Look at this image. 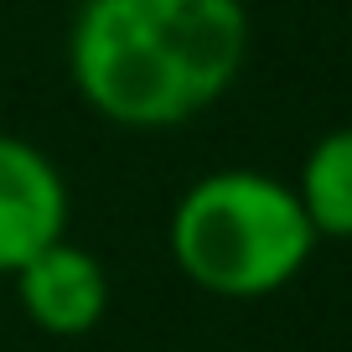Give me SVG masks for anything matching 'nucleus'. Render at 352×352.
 <instances>
[{"mask_svg": "<svg viewBox=\"0 0 352 352\" xmlns=\"http://www.w3.org/2000/svg\"><path fill=\"white\" fill-rule=\"evenodd\" d=\"M243 0H78L67 73L78 99L120 130H171L239 83Z\"/></svg>", "mask_w": 352, "mask_h": 352, "instance_id": "nucleus-1", "label": "nucleus"}, {"mask_svg": "<svg viewBox=\"0 0 352 352\" xmlns=\"http://www.w3.org/2000/svg\"><path fill=\"white\" fill-rule=\"evenodd\" d=\"M166 243L197 290L218 300H264L311 264L316 228L290 182L254 166H223L176 197Z\"/></svg>", "mask_w": 352, "mask_h": 352, "instance_id": "nucleus-2", "label": "nucleus"}, {"mask_svg": "<svg viewBox=\"0 0 352 352\" xmlns=\"http://www.w3.org/2000/svg\"><path fill=\"white\" fill-rule=\"evenodd\" d=\"M67 239V182L47 151L0 130V275Z\"/></svg>", "mask_w": 352, "mask_h": 352, "instance_id": "nucleus-3", "label": "nucleus"}, {"mask_svg": "<svg viewBox=\"0 0 352 352\" xmlns=\"http://www.w3.org/2000/svg\"><path fill=\"white\" fill-rule=\"evenodd\" d=\"M11 280H16L21 316L36 331H47V337H83L109 311V275H104V264L73 239L47 243Z\"/></svg>", "mask_w": 352, "mask_h": 352, "instance_id": "nucleus-4", "label": "nucleus"}, {"mask_svg": "<svg viewBox=\"0 0 352 352\" xmlns=\"http://www.w3.org/2000/svg\"><path fill=\"white\" fill-rule=\"evenodd\" d=\"M296 197L311 228H316V239H352V124L327 130L306 151L296 176Z\"/></svg>", "mask_w": 352, "mask_h": 352, "instance_id": "nucleus-5", "label": "nucleus"}]
</instances>
